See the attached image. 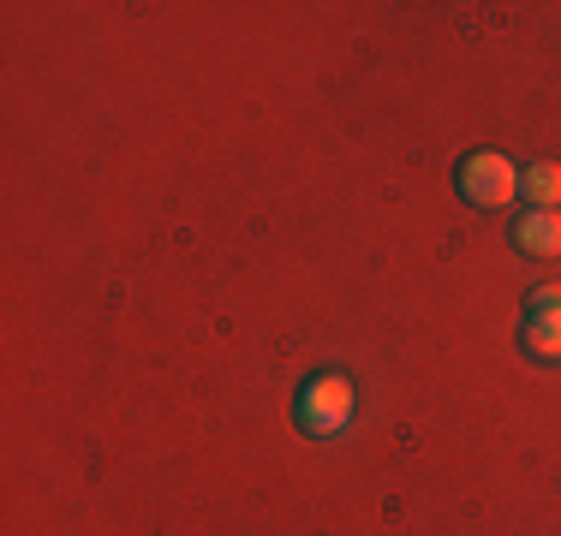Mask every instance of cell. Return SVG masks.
I'll return each mask as SVG.
<instances>
[{"instance_id": "obj_1", "label": "cell", "mask_w": 561, "mask_h": 536, "mask_svg": "<svg viewBox=\"0 0 561 536\" xmlns=\"http://www.w3.org/2000/svg\"><path fill=\"white\" fill-rule=\"evenodd\" d=\"M358 418V387L346 370H317L299 382V394H293V423H299V435L311 441H335L346 435Z\"/></svg>"}, {"instance_id": "obj_2", "label": "cell", "mask_w": 561, "mask_h": 536, "mask_svg": "<svg viewBox=\"0 0 561 536\" xmlns=\"http://www.w3.org/2000/svg\"><path fill=\"white\" fill-rule=\"evenodd\" d=\"M454 185H460V197L472 209H484V214H496L507 209L519 197V173H514V161H507L502 150H472L454 167Z\"/></svg>"}, {"instance_id": "obj_3", "label": "cell", "mask_w": 561, "mask_h": 536, "mask_svg": "<svg viewBox=\"0 0 561 536\" xmlns=\"http://www.w3.org/2000/svg\"><path fill=\"white\" fill-rule=\"evenodd\" d=\"M514 250H526V257H561V209H526L519 214Z\"/></svg>"}, {"instance_id": "obj_4", "label": "cell", "mask_w": 561, "mask_h": 536, "mask_svg": "<svg viewBox=\"0 0 561 536\" xmlns=\"http://www.w3.org/2000/svg\"><path fill=\"white\" fill-rule=\"evenodd\" d=\"M519 346H526L538 364H561V311H531L519 322Z\"/></svg>"}, {"instance_id": "obj_5", "label": "cell", "mask_w": 561, "mask_h": 536, "mask_svg": "<svg viewBox=\"0 0 561 536\" xmlns=\"http://www.w3.org/2000/svg\"><path fill=\"white\" fill-rule=\"evenodd\" d=\"M519 197H526V209H556L561 203V167L556 161H531V167H519Z\"/></svg>"}, {"instance_id": "obj_6", "label": "cell", "mask_w": 561, "mask_h": 536, "mask_svg": "<svg viewBox=\"0 0 561 536\" xmlns=\"http://www.w3.org/2000/svg\"><path fill=\"white\" fill-rule=\"evenodd\" d=\"M531 311H561V287H531L526 292V316Z\"/></svg>"}]
</instances>
